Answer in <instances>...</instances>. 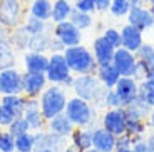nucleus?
Wrapping results in <instances>:
<instances>
[{"label": "nucleus", "instance_id": "a878e982", "mask_svg": "<svg viewBox=\"0 0 154 152\" xmlns=\"http://www.w3.org/2000/svg\"><path fill=\"white\" fill-rule=\"evenodd\" d=\"M50 14H52V0H32L29 5V15L38 20L50 22Z\"/></svg>", "mask_w": 154, "mask_h": 152}, {"label": "nucleus", "instance_id": "79ce46f5", "mask_svg": "<svg viewBox=\"0 0 154 152\" xmlns=\"http://www.w3.org/2000/svg\"><path fill=\"white\" fill-rule=\"evenodd\" d=\"M14 119H15V117H14V115H12L5 107L0 105V129H7V127L12 124Z\"/></svg>", "mask_w": 154, "mask_h": 152}, {"label": "nucleus", "instance_id": "1a4fd4ad", "mask_svg": "<svg viewBox=\"0 0 154 152\" xmlns=\"http://www.w3.org/2000/svg\"><path fill=\"white\" fill-rule=\"evenodd\" d=\"M52 34L64 47H74L82 44V30H79L70 20L54 23Z\"/></svg>", "mask_w": 154, "mask_h": 152}, {"label": "nucleus", "instance_id": "2f4dec72", "mask_svg": "<svg viewBox=\"0 0 154 152\" xmlns=\"http://www.w3.org/2000/svg\"><path fill=\"white\" fill-rule=\"evenodd\" d=\"M146 132V124L143 119L126 117V134L131 137H141Z\"/></svg>", "mask_w": 154, "mask_h": 152}, {"label": "nucleus", "instance_id": "c756f323", "mask_svg": "<svg viewBox=\"0 0 154 152\" xmlns=\"http://www.w3.org/2000/svg\"><path fill=\"white\" fill-rule=\"evenodd\" d=\"M141 100L147 104L149 107H154V80L144 79L139 82V95Z\"/></svg>", "mask_w": 154, "mask_h": 152}, {"label": "nucleus", "instance_id": "ea45409f", "mask_svg": "<svg viewBox=\"0 0 154 152\" xmlns=\"http://www.w3.org/2000/svg\"><path fill=\"white\" fill-rule=\"evenodd\" d=\"M116 107H121V100L114 92V89H107L104 99V109H116Z\"/></svg>", "mask_w": 154, "mask_h": 152}, {"label": "nucleus", "instance_id": "f03ea898", "mask_svg": "<svg viewBox=\"0 0 154 152\" xmlns=\"http://www.w3.org/2000/svg\"><path fill=\"white\" fill-rule=\"evenodd\" d=\"M67 89L62 85L50 84L42 90V94L38 95V104H40V110L45 120L55 117V115L62 114L66 110L67 105Z\"/></svg>", "mask_w": 154, "mask_h": 152}, {"label": "nucleus", "instance_id": "393cba45", "mask_svg": "<svg viewBox=\"0 0 154 152\" xmlns=\"http://www.w3.org/2000/svg\"><path fill=\"white\" fill-rule=\"evenodd\" d=\"M23 30L27 32L29 35H40V34H47V32H52L54 29V23L47 22V20H38L35 17L29 15L27 19L22 22Z\"/></svg>", "mask_w": 154, "mask_h": 152}, {"label": "nucleus", "instance_id": "20e7f679", "mask_svg": "<svg viewBox=\"0 0 154 152\" xmlns=\"http://www.w3.org/2000/svg\"><path fill=\"white\" fill-rule=\"evenodd\" d=\"M64 112L75 127H91L96 120L97 109L91 102L74 95V97L67 99V105Z\"/></svg>", "mask_w": 154, "mask_h": 152}, {"label": "nucleus", "instance_id": "c85d7f7f", "mask_svg": "<svg viewBox=\"0 0 154 152\" xmlns=\"http://www.w3.org/2000/svg\"><path fill=\"white\" fill-rule=\"evenodd\" d=\"M70 22L74 23V25L79 29V30H87V29H91V27L94 25V17L92 14H87V12H81V10H75L74 8V12L70 14Z\"/></svg>", "mask_w": 154, "mask_h": 152}, {"label": "nucleus", "instance_id": "cd10ccee", "mask_svg": "<svg viewBox=\"0 0 154 152\" xmlns=\"http://www.w3.org/2000/svg\"><path fill=\"white\" fill-rule=\"evenodd\" d=\"M7 67H15V52L12 42L5 37L0 38V70Z\"/></svg>", "mask_w": 154, "mask_h": 152}, {"label": "nucleus", "instance_id": "f8f14e48", "mask_svg": "<svg viewBox=\"0 0 154 152\" xmlns=\"http://www.w3.org/2000/svg\"><path fill=\"white\" fill-rule=\"evenodd\" d=\"M23 119L29 122L32 132L45 129L47 120L42 115L40 104H38V97H27V104H25V110H23Z\"/></svg>", "mask_w": 154, "mask_h": 152}, {"label": "nucleus", "instance_id": "aec40b11", "mask_svg": "<svg viewBox=\"0 0 154 152\" xmlns=\"http://www.w3.org/2000/svg\"><path fill=\"white\" fill-rule=\"evenodd\" d=\"M70 147L75 152H84L92 147V127H75L70 134Z\"/></svg>", "mask_w": 154, "mask_h": 152}, {"label": "nucleus", "instance_id": "864d4df0", "mask_svg": "<svg viewBox=\"0 0 154 152\" xmlns=\"http://www.w3.org/2000/svg\"><path fill=\"white\" fill-rule=\"evenodd\" d=\"M143 2H144V4H147V2H149V0H143Z\"/></svg>", "mask_w": 154, "mask_h": 152}, {"label": "nucleus", "instance_id": "39448f33", "mask_svg": "<svg viewBox=\"0 0 154 152\" xmlns=\"http://www.w3.org/2000/svg\"><path fill=\"white\" fill-rule=\"evenodd\" d=\"M72 75L67 60L62 52H52L49 55V65L45 70V77L49 80V84H57L62 85L69 77Z\"/></svg>", "mask_w": 154, "mask_h": 152}, {"label": "nucleus", "instance_id": "49530a36", "mask_svg": "<svg viewBox=\"0 0 154 152\" xmlns=\"http://www.w3.org/2000/svg\"><path fill=\"white\" fill-rule=\"evenodd\" d=\"M149 127L154 130V107H151V112H149Z\"/></svg>", "mask_w": 154, "mask_h": 152}, {"label": "nucleus", "instance_id": "58836bf2", "mask_svg": "<svg viewBox=\"0 0 154 152\" xmlns=\"http://www.w3.org/2000/svg\"><path fill=\"white\" fill-rule=\"evenodd\" d=\"M74 8L81 12H87V14H96V4L94 0H72Z\"/></svg>", "mask_w": 154, "mask_h": 152}, {"label": "nucleus", "instance_id": "6ab92c4d", "mask_svg": "<svg viewBox=\"0 0 154 152\" xmlns=\"http://www.w3.org/2000/svg\"><path fill=\"white\" fill-rule=\"evenodd\" d=\"M45 129L49 130V132L55 134V135L67 137V139H69L70 134H72L74 129H75V126L70 122V119L66 115V112H62V114H59V115H55V117H52V119L47 120Z\"/></svg>", "mask_w": 154, "mask_h": 152}, {"label": "nucleus", "instance_id": "423d86ee", "mask_svg": "<svg viewBox=\"0 0 154 152\" xmlns=\"http://www.w3.org/2000/svg\"><path fill=\"white\" fill-rule=\"evenodd\" d=\"M35 135L34 152H67L69 141L67 137H60L49 130H37Z\"/></svg>", "mask_w": 154, "mask_h": 152}, {"label": "nucleus", "instance_id": "dca6fc26", "mask_svg": "<svg viewBox=\"0 0 154 152\" xmlns=\"http://www.w3.org/2000/svg\"><path fill=\"white\" fill-rule=\"evenodd\" d=\"M136 62H137V59H136L134 52L124 49V47H117V49H116L114 57H112V64H114V67L119 70L121 75H131Z\"/></svg>", "mask_w": 154, "mask_h": 152}, {"label": "nucleus", "instance_id": "a211bd4d", "mask_svg": "<svg viewBox=\"0 0 154 152\" xmlns=\"http://www.w3.org/2000/svg\"><path fill=\"white\" fill-rule=\"evenodd\" d=\"M114 52H116V47L112 45L111 42H107V38H106L104 35H99V37L94 38V42H92V53H94V57H96L97 65L112 62Z\"/></svg>", "mask_w": 154, "mask_h": 152}, {"label": "nucleus", "instance_id": "f257e3e1", "mask_svg": "<svg viewBox=\"0 0 154 152\" xmlns=\"http://www.w3.org/2000/svg\"><path fill=\"white\" fill-rule=\"evenodd\" d=\"M74 95L91 102L96 109H104V99L107 89L99 82L96 74H81L74 75L72 87Z\"/></svg>", "mask_w": 154, "mask_h": 152}, {"label": "nucleus", "instance_id": "3c124183", "mask_svg": "<svg viewBox=\"0 0 154 152\" xmlns=\"http://www.w3.org/2000/svg\"><path fill=\"white\" fill-rule=\"evenodd\" d=\"M116 152H134V150L131 147V149H116Z\"/></svg>", "mask_w": 154, "mask_h": 152}, {"label": "nucleus", "instance_id": "f3484780", "mask_svg": "<svg viewBox=\"0 0 154 152\" xmlns=\"http://www.w3.org/2000/svg\"><path fill=\"white\" fill-rule=\"evenodd\" d=\"M144 32H141L139 29H136L131 23H126V25L121 29V47L131 50V52H137V49L144 44Z\"/></svg>", "mask_w": 154, "mask_h": 152}, {"label": "nucleus", "instance_id": "4468645a", "mask_svg": "<svg viewBox=\"0 0 154 152\" xmlns=\"http://www.w3.org/2000/svg\"><path fill=\"white\" fill-rule=\"evenodd\" d=\"M127 23L134 25L141 32H146V30H151L154 27V17L146 5L131 7V10L127 14Z\"/></svg>", "mask_w": 154, "mask_h": 152}, {"label": "nucleus", "instance_id": "9d476101", "mask_svg": "<svg viewBox=\"0 0 154 152\" xmlns=\"http://www.w3.org/2000/svg\"><path fill=\"white\" fill-rule=\"evenodd\" d=\"M114 92L121 100V107H127L137 99L139 82L134 80L131 75H121V79L117 80V84L114 87Z\"/></svg>", "mask_w": 154, "mask_h": 152}, {"label": "nucleus", "instance_id": "603ef678", "mask_svg": "<svg viewBox=\"0 0 154 152\" xmlns=\"http://www.w3.org/2000/svg\"><path fill=\"white\" fill-rule=\"evenodd\" d=\"M84 152H99L97 149H94V147H91V149H87V150H84Z\"/></svg>", "mask_w": 154, "mask_h": 152}, {"label": "nucleus", "instance_id": "a19ab883", "mask_svg": "<svg viewBox=\"0 0 154 152\" xmlns=\"http://www.w3.org/2000/svg\"><path fill=\"white\" fill-rule=\"evenodd\" d=\"M146 74H147V67L137 60L136 65H134V68H132V72H131V77L134 80H137V82H141V80L146 79Z\"/></svg>", "mask_w": 154, "mask_h": 152}, {"label": "nucleus", "instance_id": "37998d69", "mask_svg": "<svg viewBox=\"0 0 154 152\" xmlns=\"http://www.w3.org/2000/svg\"><path fill=\"white\" fill-rule=\"evenodd\" d=\"M132 150L134 152H151V149H149V145H147L146 139H143V137H136L134 144H132Z\"/></svg>", "mask_w": 154, "mask_h": 152}, {"label": "nucleus", "instance_id": "c9c22d12", "mask_svg": "<svg viewBox=\"0 0 154 152\" xmlns=\"http://www.w3.org/2000/svg\"><path fill=\"white\" fill-rule=\"evenodd\" d=\"M29 40H30V35L23 30V27L19 25L15 29V34L12 35V45L17 47V49H27L29 47Z\"/></svg>", "mask_w": 154, "mask_h": 152}, {"label": "nucleus", "instance_id": "4be33fe9", "mask_svg": "<svg viewBox=\"0 0 154 152\" xmlns=\"http://www.w3.org/2000/svg\"><path fill=\"white\" fill-rule=\"evenodd\" d=\"M47 65H49V55L42 52H34L29 50L23 55V67L27 72H44L45 74Z\"/></svg>", "mask_w": 154, "mask_h": 152}, {"label": "nucleus", "instance_id": "e433bc0d", "mask_svg": "<svg viewBox=\"0 0 154 152\" xmlns=\"http://www.w3.org/2000/svg\"><path fill=\"white\" fill-rule=\"evenodd\" d=\"M0 152H15V137L7 129H0Z\"/></svg>", "mask_w": 154, "mask_h": 152}, {"label": "nucleus", "instance_id": "412c9836", "mask_svg": "<svg viewBox=\"0 0 154 152\" xmlns=\"http://www.w3.org/2000/svg\"><path fill=\"white\" fill-rule=\"evenodd\" d=\"M94 74H96V77L99 79V82L104 85L106 89H114L116 84H117V80L121 79L119 70L114 67L112 62L97 65V68H96V72Z\"/></svg>", "mask_w": 154, "mask_h": 152}, {"label": "nucleus", "instance_id": "8fccbe9b", "mask_svg": "<svg viewBox=\"0 0 154 152\" xmlns=\"http://www.w3.org/2000/svg\"><path fill=\"white\" fill-rule=\"evenodd\" d=\"M146 5H147V8H149V12L152 14V17H154V0H149Z\"/></svg>", "mask_w": 154, "mask_h": 152}, {"label": "nucleus", "instance_id": "7ed1b4c3", "mask_svg": "<svg viewBox=\"0 0 154 152\" xmlns=\"http://www.w3.org/2000/svg\"><path fill=\"white\" fill-rule=\"evenodd\" d=\"M64 57L67 60L70 72L74 75H81V74H94L97 68V62L96 57L91 49L84 47L82 44L74 47H66L62 50Z\"/></svg>", "mask_w": 154, "mask_h": 152}, {"label": "nucleus", "instance_id": "c03bdc74", "mask_svg": "<svg viewBox=\"0 0 154 152\" xmlns=\"http://www.w3.org/2000/svg\"><path fill=\"white\" fill-rule=\"evenodd\" d=\"M94 4H96V10L97 12H109L111 0H94Z\"/></svg>", "mask_w": 154, "mask_h": 152}, {"label": "nucleus", "instance_id": "7c9ffc66", "mask_svg": "<svg viewBox=\"0 0 154 152\" xmlns=\"http://www.w3.org/2000/svg\"><path fill=\"white\" fill-rule=\"evenodd\" d=\"M35 147V135L32 130L15 137V152H34Z\"/></svg>", "mask_w": 154, "mask_h": 152}, {"label": "nucleus", "instance_id": "2eb2a0df", "mask_svg": "<svg viewBox=\"0 0 154 152\" xmlns=\"http://www.w3.org/2000/svg\"><path fill=\"white\" fill-rule=\"evenodd\" d=\"M116 142L117 135L109 132L102 126L92 127V147L99 152H116Z\"/></svg>", "mask_w": 154, "mask_h": 152}, {"label": "nucleus", "instance_id": "9b49d317", "mask_svg": "<svg viewBox=\"0 0 154 152\" xmlns=\"http://www.w3.org/2000/svg\"><path fill=\"white\" fill-rule=\"evenodd\" d=\"M100 126L112 132L114 135H121L126 132V112L124 107H116V109H106L102 114Z\"/></svg>", "mask_w": 154, "mask_h": 152}, {"label": "nucleus", "instance_id": "473e14b6", "mask_svg": "<svg viewBox=\"0 0 154 152\" xmlns=\"http://www.w3.org/2000/svg\"><path fill=\"white\" fill-rule=\"evenodd\" d=\"M136 59H137L143 65H146V67L154 65V45L144 42L143 45L137 49V52H136Z\"/></svg>", "mask_w": 154, "mask_h": 152}, {"label": "nucleus", "instance_id": "72a5a7b5", "mask_svg": "<svg viewBox=\"0 0 154 152\" xmlns=\"http://www.w3.org/2000/svg\"><path fill=\"white\" fill-rule=\"evenodd\" d=\"M131 10V2L129 0H111V7H109V14L116 19H122L127 17Z\"/></svg>", "mask_w": 154, "mask_h": 152}, {"label": "nucleus", "instance_id": "6e6552de", "mask_svg": "<svg viewBox=\"0 0 154 152\" xmlns=\"http://www.w3.org/2000/svg\"><path fill=\"white\" fill-rule=\"evenodd\" d=\"M23 72L15 67H7L0 70V95L22 94Z\"/></svg>", "mask_w": 154, "mask_h": 152}, {"label": "nucleus", "instance_id": "de8ad7c7", "mask_svg": "<svg viewBox=\"0 0 154 152\" xmlns=\"http://www.w3.org/2000/svg\"><path fill=\"white\" fill-rule=\"evenodd\" d=\"M146 79H151V80H154V65H151V67H147Z\"/></svg>", "mask_w": 154, "mask_h": 152}, {"label": "nucleus", "instance_id": "f704fd0d", "mask_svg": "<svg viewBox=\"0 0 154 152\" xmlns=\"http://www.w3.org/2000/svg\"><path fill=\"white\" fill-rule=\"evenodd\" d=\"M7 130L14 137H19V135H22V134L29 132V130H30V126H29V122L23 119V115H20V117H15L12 120V124L7 127Z\"/></svg>", "mask_w": 154, "mask_h": 152}, {"label": "nucleus", "instance_id": "09e8293b", "mask_svg": "<svg viewBox=\"0 0 154 152\" xmlns=\"http://www.w3.org/2000/svg\"><path fill=\"white\" fill-rule=\"evenodd\" d=\"M131 2V7H141V5H146L143 0H129Z\"/></svg>", "mask_w": 154, "mask_h": 152}, {"label": "nucleus", "instance_id": "ddd939ff", "mask_svg": "<svg viewBox=\"0 0 154 152\" xmlns=\"http://www.w3.org/2000/svg\"><path fill=\"white\" fill-rule=\"evenodd\" d=\"M47 85H49V80L44 72H27V70L23 72L22 94L25 97H38Z\"/></svg>", "mask_w": 154, "mask_h": 152}, {"label": "nucleus", "instance_id": "bb28decb", "mask_svg": "<svg viewBox=\"0 0 154 152\" xmlns=\"http://www.w3.org/2000/svg\"><path fill=\"white\" fill-rule=\"evenodd\" d=\"M52 40H54V35L52 32H47V34H40V35H30V40H29V50H34V52H42L45 53L47 50L52 49Z\"/></svg>", "mask_w": 154, "mask_h": 152}, {"label": "nucleus", "instance_id": "0eeeda50", "mask_svg": "<svg viewBox=\"0 0 154 152\" xmlns=\"http://www.w3.org/2000/svg\"><path fill=\"white\" fill-rule=\"evenodd\" d=\"M23 7L20 0H0V25L5 29H17L22 25Z\"/></svg>", "mask_w": 154, "mask_h": 152}, {"label": "nucleus", "instance_id": "4c0bfd02", "mask_svg": "<svg viewBox=\"0 0 154 152\" xmlns=\"http://www.w3.org/2000/svg\"><path fill=\"white\" fill-rule=\"evenodd\" d=\"M102 35L107 38V42H111L112 45L116 47V49H117V47H121V30H119V29L107 27V29L102 32Z\"/></svg>", "mask_w": 154, "mask_h": 152}, {"label": "nucleus", "instance_id": "5701e85b", "mask_svg": "<svg viewBox=\"0 0 154 152\" xmlns=\"http://www.w3.org/2000/svg\"><path fill=\"white\" fill-rule=\"evenodd\" d=\"M25 104H27V97H25L23 94L0 95V105L5 107L14 117H20V115H23Z\"/></svg>", "mask_w": 154, "mask_h": 152}, {"label": "nucleus", "instance_id": "a18cd8bd", "mask_svg": "<svg viewBox=\"0 0 154 152\" xmlns=\"http://www.w3.org/2000/svg\"><path fill=\"white\" fill-rule=\"evenodd\" d=\"M146 142H147V145H149L151 152H154V132L147 134V139H146Z\"/></svg>", "mask_w": 154, "mask_h": 152}, {"label": "nucleus", "instance_id": "b1692460", "mask_svg": "<svg viewBox=\"0 0 154 152\" xmlns=\"http://www.w3.org/2000/svg\"><path fill=\"white\" fill-rule=\"evenodd\" d=\"M74 12L72 0H54L52 2V14H50V22L59 23L70 19V14Z\"/></svg>", "mask_w": 154, "mask_h": 152}]
</instances>
